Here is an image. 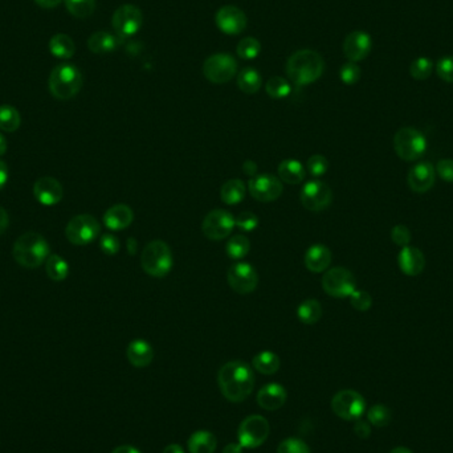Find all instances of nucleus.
Here are the masks:
<instances>
[{
	"instance_id": "nucleus-19",
	"label": "nucleus",
	"mask_w": 453,
	"mask_h": 453,
	"mask_svg": "<svg viewBox=\"0 0 453 453\" xmlns=\"http://www.w3.org/2000/svg\"><path fill=\"white\" fill-rule=\"evenodd\" d=\"M436 171L429 162H419L408 171L407 183L410 190L416 194L428 192L435 185Z\"/></svg>"
},
{
	"instance_id": "nucleus-11",
	"label": "nucleus",
	"mask_w": 453,
	"mask_h": 453,
	"mask_svg": "<svg viewBox=\"0 0 453 453\" xmlns=\"http://www.w3.org/2000/svg\"><path fill=\"white\" fill-rule=\"evenodd\" d=\"M323 291L335 298L350 297L357 291V282L346 268L335 267L329 269L322 279Z\"/></svg>"
},
{
	"instance_id": "nucleus-47",
	"label": "nucleus",
	"mask_w": 453,
	"mask_h": 453,
	"mask_svg": "<svg viewBox=\"0 0 453 453\" xmlns=\"http://www.w3.org/2000/svg\"><path fill=\"white\" fill-rule=\"evenodd\" d=\"M436 73L440 79L453 84V56H445L436 63Z\"/></svg>"
},
{
	"instance_id": "nucleus-2",
	"label": "nucleus",
	"mask_w": 453,
	"mask_h": 453,
	"mask_svg": "<svg viewBox=\"0 0 453 453\" xmlns=\"http://www.w3.org/2000/svg\"><path fill=\"white\" fill-rule=\"evenodd\" d=\"M325 69L323 59L318 52L301 49L294 52L286 63V75L295 85L304 86L320 79Z\"/></svg>"
},
{
	"instance_id": "nucleus-10",
	"label": "nucleus",
	"mask_w": 453,
	"mask_h": 453,
	"mask_svg": "<svg viewBox=\"0 0 453 453\" xmlns=\"http://www.w3.org/2000/svg\"><path fill=\"white\" fill-rule=\"evenodd\" d=\"M238 73V63L233 56L228 54H215L210 56L203 64V75L213 84H226Z\"/></svg>"
},
{
	"instance_id": "nucleus-27",
	"label": "nucleus",
	"mask_w": 453,
	"mask_h": 453,
	"mask_svg": "<svg viewBox=\"0 0 453 453\" xmlns=\"http://www.w3.org/2000/svg\"><path fill=\"white\" fill-rule=\"evenodd\" d=\"M118 47V39L105 31L94 32L88 40V48L97 54H110Z\"/></svg>"
},
{
	"instance_id": "nucleus-24",
	"label": "nucleus",
	"mask_w": 453,
	"mask_h": 453,
	"mask_svg": "<svg viewBox=\"0 0 453 453\" xmlns=\"http://www.w3.org/2000/svg\"><path fill=\"white\" fill-rule=\"evenodd\" d=\"M332 264V252L323 244L312 245L305 254V266L313 273H322Z\"/></svg>"
},
{
	"instance_id": "nucleus-30",
	"label": "nucleus",
	"mask_w": 453,
	"mask_h": 453,
	"mask_svg": "<svg viewBox=\"0 0 453 453\" xmlns=\"http://www.w3.org/2000/svg\"><path fill=\"white\" fill-rule=\"evenodd\" d=\"M247 192V186L245 183L240 181V179H231L226 182L222 190H220V197L223 203L233 206L240 203L241 200L244 199Z\"/></svg>"
},
{
	"instance_id": "nucleus-54",
	"label": "nucleus",
	"mask_w": 453,
	"mask_h": 453,
	"mask_svg": "<svg viewBox=\"0 0 453 453\" xmlns=\"http://www.w3.org/2000/svg\"><path fill=\"white\" fill-rule=\"evenodd\" d=\"M63 0H35V3L41 7V8H45V10H51V8H54L57 7Z\"/></svg>"
},
{
	"instance_id": "nucleus-35",
	"label": "nucleus",
	"mask_w": 453,
	"mask_h": 453,
	"mask_svg": "<svg viewBox=\"0 0 453 453\" xmlns=\"http://www.w3.org/2000/svg\"><path fill=\"white\" fill-rule=\"evenodd\" d=\"M22 123L20 113L11 105L0 107V130L6 133H14Z\"/></svg>"
},
{
	"instance_id": "nucleus-36",
	"label": "nucleus",
	"mask_w": 453,
	"mask_h": 453,
	"mask_svg": "<svg viewBox=\"0 0 453 453\" xmlns=\"http://www.w3.org/2000/svg\"><path fill=\"white\" fill-rule=\"evenodd\" d=\"M249 248H251L249 240L243 235H236L227 243L226 252L232 260H239L248 254Z\"/></svg>"
},
{
	"instance_id": "nucleus-32",
	"label": "nucleus",
	"mask_w": 453,
	"mask_h": 453,
	"mask_svg": "<svg viewBox=\"0 0 453 453\" xmlns=\"http://www.w3.org/2000/svg\"><path fill=\"white\" fill-rule=\"evenodd\" d=\"M238 86L243 93H257L261 86L260 73L254 68H244L238 75Z\"/></svg>"
},
{
	"instance_id": "nucleus-39",
	"label": "nucleus",
	"mask_w": 453,
	"mask_h": 453,
	"mask_svg": "<svg viewBox=\"0 0 453 453\" xmlns=\"http://www.w3.org/2000/svg\"><path fill=\"white\" fill-rule=\"evenodd\" d=\"M433 70V63L428 57H417L410 66V75L415 80H427Z\"/></svg>"
},
{
	"instance_id": "nucleus-58",
	"label": "nucleus",
	"mask_w": 453,
	"mask_h": 453,
	"mask_svg": "<svg viewBox=\"0 0 453 453\" xmlns=\"http://www.w3.org/2000/svg\"><path fill=\"white\" fill-rule=\"evenodd\" d=\"M163 453H185V451L179 444H170L164 448Z\"/></svg>"
},
{
	"instance_id": "nucleus-22",
	"label": "nucleus",
	"mask_w": 453,
	"mask_h": 453,
	"mask_svg": "<svg viewBox=\"0 0 453 453\" xmlns=\"http://www.w3.org/2000/svg\"><path fill=\"white\" fill-rule=\"evenodd\" d=\"M285 388L277 383H269L263 387L257 394V404L267 411H276L286 401Z\"/></svg>"
},
{
	"instance_id": "nucleus-9",
	"label": "nucleus",
	"mask_w": 453,
	"mask_h": 453,
	"mask_svg": "<svg viewBox=\"0 0 453 453\" xmlns=\"http://www.w3.org/2000/svg\"><path fill=\"white\" fill-rule=\"evenodd\" d=\"M332 410L344 420L357 422L366 411V401L360 392L354 390H342L334 395Z\"/></svg>"
},
{
	"instance_id": "nucleus-31",
	"label": "nucleus",
	"mask_w": 453,
	"mask_h": 453,
	"mask_svg": "<svg viewBox=\"0 0 453 453\" xmlns=\"http://www.w3.org/2000/svg\"><path fill=\"white\" fill-rule=\"evenodd\" d=\"M297 317L305 325H314L322 317V307L320 302L314 298L305 300L301 302L297 309Z\"/></svg>"
},
{
	"instance_id": "nucleus-15",
	"label": "nucleus",
	"mask_w": 453,
	"mask_h": 453,
	"mask_svg": "<svg viewBox=\"0 0 453 453\" xmlns=\"http://www.w3.org/2000/svg\"><path fill=\"white\" fill-rule=\"evenodd\" d=\"M227 280L229 286L240 294L254 292L259 284V275L251 264L248 263H236L228 269Z\"/></svg>"
},
{
	"instance_id": "nucleus-46",
	"label": "nucleus",
	"mask_w": 453,
	"mask_h": 453,
	"mask_svg": "<svg viewBox=\"0 0 453 453\" xmlns=\"http://www.w3.org/2000/svg\"><path fill=\"white\" fill-rule=\"evenodd\" d=\"M391 240L400 248H404L411 243V231L404 224H397L391 229Z\"/></svg>"
},
{
	"instance_id": "nucleus-56",
	"label": "nucleus",
	"mask_w": 453,
	"mask_h": 453,
	"mask_svg": "<svg viewBox=\"0 0 453 453\" xmlns=\"http://www.w3.org/2000/svg\"><path fill=\"white\" fill-rule=\"evenodd\" d=\"M223 453H243V447L239 443H231L224 447Z\"/></svg>"
},
{
	"instance_id": "nucleus-42",
	"label": "nucleus",
	"mask_w": 453,
	"mask_h": 453,
	"mask_svg": "<svg viewBox=\"0 0 453 453\" xmlns=\"http://www.w3.org/2000/svg\"><path fill=\"white\" fill-rule=\"evenodd\" d=\"M339 79L346 85H354L360 79V68L357 63L348 61L344 64L339 70Z\"/></svg>"
},
{
	"instance_id": "nucleus-25",
	"label": "nucleus",
	"mask_w": 453,
	"mask_h": 453,
	"mask_svg": "<svg viewBox=\"0 0 453 453\" xmlns=\"http://www.w3.org/2000/svg\"><path fill=\"white\" fill-rule=\"evenodd\" d=\"M126 355L134 367H146L154 360V350L146 341L135 339L128 346Z\"/></svg>"
},
{
	"instance_id": "nucleus-5",
	"label": "nucleus",
	"mask_w": 453,
	"mask_h": 453,
	"mask_svg": "<svg viewBox=\"0 0 453 453\" xmlns=\"http://www.w3.org/2000/svg\"><path fill=\"white\" fill-rule=\"evenodd\" d=\"M171 248L162 240L148 243L141 254V266L147 275L153 277H164L173 268Z\"/></svg>"
},
{
	"instance_id": "nucleus-13",
	"label": "nucleus",
	"mask_w": 453,
	"mask_h": 453,
	"mask_svg": "<svg viewBox=\"0 0 453 453\" xmlns=\"http://www.w3.org/2000/svg\"><path fill=\"white\" fill-rule=\"evenodd\" d=\"M114 31L121 38L135 35L144 24L142 11L134 4H123L116 10L112 19Z\"/></svg>"
},
{
	"instance_id": "nucleus-38",
	"label": "nucleus",
	"mask_w": 453,
	"mask_h": 453,
	"mask_svg": "<svg viewBox=\"0 0 453 453\" xmlns=\"http://www.w3.org/2000/svg\"><path fill=\"white\" fill-rule=\"evenodd\" d=\"M266 91L267 93L272 97V98H276V100H280V98H285L291 94V85L289 82L282 79L280 76H273L268 80L267 85H266Z\"/></svg>"
},
{
	"instance_id": "nucleus-26",
	"label": "nucleus",
	"mask_w": 453,
	"mask_h": 453,
	"mask_svg": "<svg viewBox=\"0 0 453 453\" xmlns=\"http://www.w3.org/2000/svg\"><path fill=\"white\" fill-rule=\"evenodd\" d=\"M190 453H213L217 447V439L210 431H197L187 443Z\"/></svg>"
},
{
	"instance_id": "nucleus-18",
	"label": "nucleus",
	"mask_w": 453,
	"mask_h": 453,
	"mask_svg": "<svg viewBox=\"0 0 453 453\" xmlns=\"http://www.w3.org/2000/svg\"><path fill=\"white\" fill-rule=\"evenodd\" d=\"M371 36L363 31H353L344 41V54L348 61L358 63L371 52Z\"/></svg>"
},
{
	"instance_id": "nucleus-48",
	"label": "nucleus",
	"mask_w": 453,
	"mask_h": 453,
	"mask_svg": "<svg viewBox=\"0 0 453 453\" xmlns=\"http://www.w3.org/2000/svg\"><path fill=\"white\" fill-rule=\"evenodd\" d=\"M235 226L241 231L251 232L259 226V217L254 213L244 211V213H239L238 217L235 219Z\"/></svg>"
},
{
	"instance_id": "nucleus-53",
	"label": "nucleus",
	"mask_w": 453,
	"mask_h": 453,
	"mask_svg": "<svg viewBox=\"0 0 453 453\" xmlns=\"http://www.w3.org/2000/svg\"><path fill=\"white\" fill-rule=\"evenodd\" d=\"M8 223H10V216L7 211L0 206V235L6 232V229L8 228Z\"/></svg>"
},
{
	"instance_id": "nucleus-21",
	"label": "nucleus",
	"mask_w": 453,
	"mask_h": 453,
	"mask_svg": "<svg viewBox=\"0 0 453 453\" xmlns=\"http://www.w3.org/2000/svg\"><path fill=\"white\" fill-rule=\"evenodd\" d=\"M398 264H399L400 270L406 276L415 277V276H419L424 270L426 257L419 248L407 245L400 249L399 254H398Z\"/></svg>"
},
{
	"instance_id": "nucleus-55",
	"label": "nucleus",
	"mask_w": 453,
	"mask_h": 453,
	"mask_svg": "<svg viewBox=\"0 0 453 453\" xmlns=\"http://www.w3.org/2000/svg\"><path fill=\"white\" fill-rule=\"evenodd\" d=\"M243 170H244V173L247 174V175L254 176L256 173H257V166H256V163L252 162V160H247L244 163V166H243Z\"/></svg>"
},
{
	"instance_id": "nucleus-20",
	"label": "nucleus",
	"mask_w": 453,
	"mask_h": 453,
	"mask_svg": "<svg viewBox=\"0 0 453 453\" xmlns=\"http://www.w3.org/2000/svg\"><path fill=\"white\" fill-rule=\"evenodd\" d=\"M33 195L43 206L52 207L59 204L63 199L64 188L63 185L52 176H43L33 185Z\"/></svg>"
},
{
	"instance_id": "nucleus-50",
	"label": "nucleus",
	"mask_w": 453,
	"mask_h": 453,
	"mask_svg": "<svg viewBox=\"0 0 453 453\" xmlns=\"http://www.w3.org/2000/svg\"><path fill=\"white\" fill-rule=\"evenodd\" d=\"M435 171L443 181L453 183V160H439L435 167Z\"/></svg>"
},
{
	"instance_id": "nucleus-28",
	"label": "nucleus",
	"mask_w": 453,
	"mask_h": 453,
	"mask_svg": "<svg viewBox=\"0 0 453 453\" xmlns=\"http://www.w3.org/2000/svg\"><path fill=\"white\" fill-rule=\"evenodd\" d=\"M279 176L280 181L288 185H298L305 179V169L304 166L295 160H282L279 166Z\"/></svg>"
},
{
	"instance_id": "nucleus-59",
	"label": "nucleus",
	"mask_w": 453,
	"mask_h": 453,
	"mask_svg": "<svg viewBox=\"0 0 453 453\" xmlns=\"http://www.w3.org/2000/svg\"><path fill=\"white\" fill-rule=\"evenodd\" d=\"M6 151H7V141H6V138L0 134V157L4 155Z\"/></svg>"
},
{
	"instance_id": "nucleus-33",
	"label": "nucleus",
	"mask_w": 453,
	"mask_h": 453,
	"mask_svg": "<svg viewBox=\"0 0 453 453\" xmlns=\"http://www.w3.org/2000/svg\"><path fill=\"white\" fill-rule=\"evenodd\" d=\"M254 370L264 375H273L280 369V358L272 351H263L257 354L252 360Z\"/></svg>"
},
{
	"instance_id": "nucleus-37",
	"label": "nucleus",
	"mask_w": 453,
	"mask_h": 453,
	"mask_svg": "<svg viewBox=\"0 0 453 453\" xmlns=\"http://www.w3.org/2000/svg\"><path fill=\"white\" fill-rule=\"evenodd\" d=\"M68 13L77 19H86L95 10V0H66Z\"/></svg>"
},
{
	"instance_id": "nucleus-16",
	"label": "nucleus",
	"mask_w": 453,
	"mask_h": 453,
	"mask_svg": "<svg viewBox=\"0 0 453 453\" xmlns=\"http://www.w3.org/2000/svg\"><path fill=\"white\" fill-rule=\"evenodd\" d=\"M249 194L261 203H269L279 199L282 194V183L277 176L270 174H257L248 185Z\"/></svg>"
},
{
	"instance_id": "nucleus-17",
	"label": "nucleus",
	"mask_w": 453,
	"mask_h": 453,
	"mask_svg": "<svg viewBox=\"0 0 453 453\" xmlns=\"http://www.w3.org/2000/svg\"><path fill=\"white\" fill-rule=\"evenodd\" d=\"M215 23L226 35H240L247 28V15L235 6H224L215 15Z\"/></svg>"
},
{
	"instance_id": "nucleus-34",
	"label": "nucleus",
	"mask_w": 453,
	"mask_h": 453,
	"mask_svg": "<svg viewBox=\"0 0 453 453\" xmlns=\"http://www.w3.org/2000/svg\"><path fill=\"white\" fill-rule=\"evenodd\" d=\"M45 270L51 280L60 282L67 279L69 275V266L61 256L52 254H49V257L45 261Z\"/></svg>"
},
{
	"instance_id": "nucleus-12",
	"label": "nucleus",
	"mask_w": 453,
	"mask_h": 453,
	"mask_svg": "<svg viewBox=\"0 0 453 453\" xmlns=\"http://www.w3.org/2000/svg\"><path fill=\"white\" fill-rule=\"evenodd\" d=\"M300 199L302 206L313 213L326 210L333 200V191L326 183L321 181H310L302 187Z\"/></svg>"
},
{
	"instance_id": "nucleus-29",
	"label": "nucleus",
	"mask_w": 453,
	"mask_h": 453,
	"mask_svg": "<svg viewBox=\"0 0 453 453\" xmlns=\"http://www.w3.org/2000/svg\"><path fill=\"white\" fill-rule=\"evenodd\" d=\"M49 51L54 57L68 60L73 57V54L76 52V45L70 36H68L66 33H57L49 40Z\"/></svg>"
},
{
	"instance_id": "nucleus-52",
	"label": "nucleus",
	"mask_w": 453,
	"mask_h": 453,
	"mask_svg": "<svg viewBox=\"0 0 453 453\" xmlns=\"http://www.w3.org/2000/svg\"><path fill=\"white\" fill-rule=\"evenodd\" d=\"M8 179H10L8 167H7V164L3 160H0V190H3L4 186L7 185Z\"/></svg>"
},
{
	"instance_id": "nucleus-8",
	"label": "nucleus",
	"mask_w": 453,
	"mask_h": 453,
	"mask_svg": "<svg viewBox=\"0 0 453 453\" xmlns=\"http://www.w3.org/2000/svg\"><path fill=\"white\" fill-rule=\"evenodd\" d=\"M270 427L267 419L260 415H252L243 420L239 431L238 439L243 448L254 450L266 443L269 436Z\"/></svg>"
},
{
	"instance_id": "nucleus-6",
	"label": "nucleus",
	"mask_w": 453,
	"mask_h": 453,
	"mask_svg": "<svg viewBox=\"0 0 453 453\" xmlns=\"http://www.w3.org/2000/svg\"><path fill=\"white\" fill-rule=\"evenodd\" d=\"M394 150L406 162L420 160L427 150L426 135L415 128H401L394 135Z\"/></svg>"
},
{
	"instance_id": "nucleus-1",
	"label": "nucleus",
	"mask_w": 453,
	"mask_h": 453,
	"mask_svg": "<svg viewBox=\"0 0 453 453\" xmlns=\"http://www.w3.org/2000/svg\"><path fill=\"white\" fill-rule=\"evenodd\" d=\"M217 383L226 399L232 403H240L254 391V371L247 363L232 360L219 370Z\"/></svg>"
},
{
	"instance_id": "nucleus-49",
	"label": "nucleus",
	"mask_w": 453,
	"mask_h": 453,
	"mask_svg": "<svg viewBox=\"0 0 453 453\" xmlns=\"http://www.w3.org/2000/svg\"><path fill=\"white\" fill-rule=\"evenodd\" d=\"M100 247L104 254L113 256L120 251V240L114 235H104L100 240Z\"/></svg>"
},
{
	"instance_id": "nucleus-7",
	"label": "nucleus",
	"mask_w": 453,
	"mask_h": 453,
	"mask_svg": "<svg viewBox=\"0 0 453 453\" xmlns=\"http://www.w3.org/2000/svg\"><path fill=\"white\" fill-rule=\"evenodd\" d=\"M101 232L98 220L92 215H77L69 220L66 228L68 240L75 245H86L95 240Z\"/></svg>"
},
{
	"instance_id": "nucleus-60",
	"label": "nucleus",
	"mask_w": 453,
	"mask_h": 453,
	"mask_svg": "<svg viewBox=\"0 0 453 453\" xmlns=\"http://www.w3.org/2000/svg\"><path fill=\"white\" fill-rule=\"evenodd\" d=\"M390 453H413V451H410V450L406 448V447H398V448L392 450Z\"/></svg>"
},
{
	"instance_id": "nucleus-43",
	"label": "nucleus",
	"mask_w": 453,
	"mask_h": 453,
	"mask_svg": "<svg viewBox=\"0 0 453 453\" xmlns=\"http://www.w3.org/2000/svg\"><path fill=\"white\" fill-rule=\"evenodd\" d=\"M277 453H312L307 443L300 439L284 440L277 448Z\"/></svg>"
},
{
	"instance_id": "nucleus-44",
	"label": "nucleus",
	"mask_w": 453,
	"mask_h": 453,
	"mask_svg": "<svg viewBox=\"0 0 453 453\" xmlns=\"http://www.w3.org/2000/svg\"><path fill=\"white\" fill-rule=\"evenodd\" d=\"M328 169H329V162L323 155L316 154V155H312L307 160V171L312 174L313 176L318 178V176L325 175L328 171Z\"/></svg>"
},
{
	"instance_id": "nucleus-3",
	"label": "nucleus",
	"mask_w": 453,
	"mask_h": 453,
	"mask_svg": "<svg viewBox=\"0 0 453 453\" xmlns=\"http://www.w3.org/2000/svg\"><path fill=\"white\" fill-rule=\"evenodd\" d=\"M51 254L49 244L38 232H26L14 244L16 263L27 269L41 267Z\"/></svg>"
},
{
	"instance_id": "nucleus-40",
	"label": "nucleus",
	"mask_w": 453,
	"mask_h": 453,
	"mask_svg": "<svg viewBox=\"0 0 453 453\" xmlns=\"http://www.w3.org/2000/svg\"><path fill=\"white\" fill-rule=\"evenodd\" d=\"M260 51H261V44L254 38H245L239 41V44L236 45L238 56L243 60H252L260 54Z\"/></svg>"
},
{
	"instance_id": "nucleus-41",
	"label": "nucleus",
	"mask_w": 453,
	"mask_h": 453,
	"mask_svg": "<svg viewBox=\"0 0 453 453\" xmlns=\"http://www.w3.org/2000/svg\"><path fill=\"white\" fill-rule=\"evenodd\" d=\"M391 417H392V415H391L390 408H387L386 406H383V404H375L367 413L369 422L378 428L388 426L391 422Z\"/></svg>"
},
{
	"instance_id": "nucleus-45",
	"label": "nucleus",
	"mask_w": 453,
	"mask_h": 453,
	"mask_svg": "<svg viewBox=\"0 0 453 453\" xmlns=\"http://www.w3.org/2000/svg\"><path fill=\"white\" fill-rule=\"evenodd\" d=\"M351 307L357 309L358 312H367L373 305V298L366 291H354V293L350 295Z\"/></svg>"
},
{
	"instance_id": "nucleus-57",
	"label": "nucleus",
	"mask_w": 453,
	"mask_h": 453,
	"mask_svg": "<svg viewBox=\"0 0 453 453\" xmlns=\"http://www.w3.org/2000/svg\"><path fill=\"white\" fill-rule=\"evenodd\" d=\"M112 453H141L137 448H134L132 445H121L118 448H116Z\"/></svg>"
},
{
	"instance_id": "nucleus-23",
	"label": "nucleus",
	"mask_w": 453,
	"mask_h": 453,
	"mask_svg": "<svg viewBox=\"0 0 453 453\" xmlns=\"http://www.w3.org/2000/svg\"><path fill=\"white\" fill-rule=\"evenodd\" d=\"M133 210L126 204H116L104 215V223L112 231H122L133 223Z\"/></svg>"
},
{
	"instance_id": "nucleus-51",
	"label": "nucleus",
	"mask_w": 453,
	"mask_h": 453,
	"mask_svg": "<svg viewBox=\"0 0 453 453\" xmlns=\"http://www.w3.org/2000/svg\"><path fill=\"white\" fill-rule=\"evenodd\" d=\"M354 432L360 439H367L371 435V427L367 422L357 420L354 424Z\"/></svg>"
},
{
	"instance_id": "nucleus-14",
	"label": "nucleus",
	"mask_w": 453,
	"mask_h": 453,
	"mask_svg": "<svg viewBox=\"0 0 453 453\" xmlns=\"http://www.w3.org/2000/svg\"><path fill=\"white\" fill-rule=\"evenodd\" d=\"M233 228L235 217L226 210H213L204 217L201 223L203 233L210 240L219 241L226 239L231 235Z\"/></svg>"
},
{
	"instance_id": "nucleus-4",
	"label": "nucleus",
	"mask_w": 453,
	"mask_h": 453,
	"mask_svg": "<svg viewBox=\"0 0 453 453\" xmlns=\"http://www.w3.org/2000/svg\"><path fill=\"white\" fill-rule=\"evenodd\" d=\"M82 75L80 69L73 64L63 63L54 68L49 75L48 88L54 98L67 101L77 95L82 88Z\"/></svg>"
}]
</instances>
